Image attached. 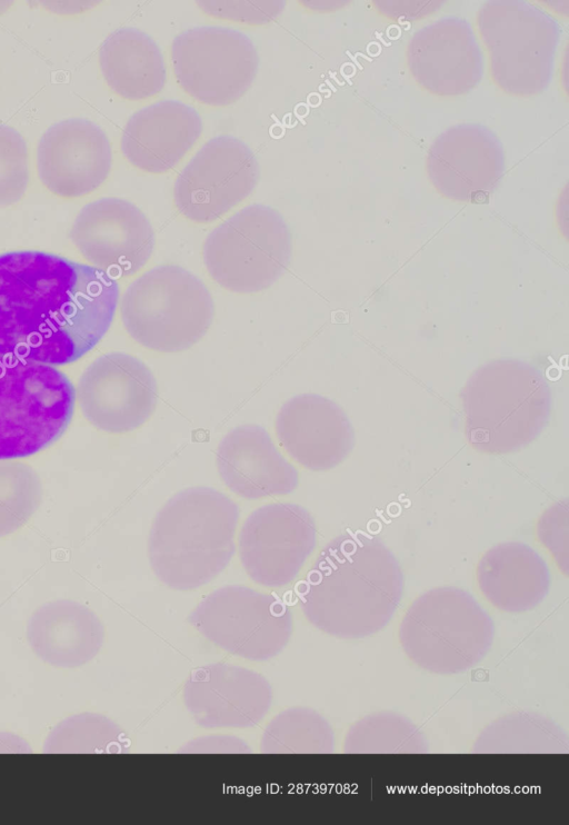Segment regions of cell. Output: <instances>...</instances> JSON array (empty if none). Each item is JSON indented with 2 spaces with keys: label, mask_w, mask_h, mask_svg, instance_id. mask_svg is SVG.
I'll use <instances>...</instances> for the list:
<instances>
[{
  "label": "cell",
  "mask_w": 569,
  "mask_h": 825,
  "mask_svg": "<svg viewBox=\"0 0 569 825\" xmlns=\"http://www.w3.org/2000/svg\"><path fill=\"white\" fill-rule=\"evenodd\" d=\"M188 622L224 652L254 662L269 660L288 645L292 614L279 597L242 585L208 594Z\"/></svg>",
  "instance_id": "cell-10"
},
{
  "label": "cell",
  "mask_w": 569,
  "mask_h": 825,
  "mask_svg": "<svg viewBox=\"0 0 569 825\" xmlns=\"http://www.w3.org/2000/svg\"><path fill=\"white\" fill-rule=\"evenodd\" d=\"M74 391L84 417L94 427L113 434L140 427L158 400L151 370L124 352L97 358L83 371Z\"/></svg>",
  "instance_id": "cell-14"
},
{
  "label": "cell",
  "mask_w": 569,
  "mask_h": 825,
  "mask_svg": "<svg viewBox=\"0 0 569 825\" xmlns=\"http://www.w3.org/2000/svg\"><path fill=\"white\" fill-rule=\"evenodd\" d=\"M541 543L553 554L559 567L568 573V500L555 504L538 523Z\"/></svg>",
  "instance_id": "cell-33"
},
{
  "label": "cell",
  "mask_w": 569,
  "mask_h": 825,
  "mask_svg": "<svg viewBox=\"0 0 569 825\" xmlns=\"http://www.w3.org/2000/svg\"><path fill=\"white\" fill-rule=\"evenodd\" d=\"M119 285L104 271L41 251L0 255V355L77 361L111 326Z\"/></svg>",
  "instance_id": "cell-1"
},
{
  "label": "cell",
  "mask_w": 569,
  "mask_h": 825,
  "mask_svg": "<svg viewBox=\"0 0 569 825\" xmlns=\"http://www.w3.org/2000/svg\"><path fill=\"white\" fill-rule=\"evenodd\" d=\"M477 23L497 86L516 96L537 95L548 87L560 36L551 16L523 1H489L480 8Z\"/></svg>",
  "instance_id": "cell-8"
},
{
  "label": "cell",
  "mask_w": 569,
  "mask_h": 825,
  "mask_svg": "<svg viewBox=\"0 0 569 825\" xmlns=\"http://www.w3.org/2000/svg\"><path fill=\"white\" fill-rule=\"evenodd\" d=\"M99 62L109 87L129 100L154 96L166 83L159 47L147 33L134 28L111 32L100 47Z\"/></svg>",
  "instance_id": "cell-25"
},
{
  "label": "cell",
  "mask_w": 569,
  "mask_h": 825,
  "mask_svg": "<svg viewBox=\"0 0 569 825\" xmlns=\"http://www.w3.org/2000/svg\"><path fill=\"white\" fill-rule=\"evenodd\" d=\"M182 699L200 727L249 728L258 725L269 712L272 687L254 670L211 663L190 673Z\"/></svg>",
  "instance_id": "cell-17"
},
{
  "label": "cell",
  "mask_w": 569,
  "mask_h": 825,
  "mask_svg": "<svg viewBox=\"0 0 569 825\" xmlns=\"http://www.w3.org/2000/svg\"><path fill=\"white\" fill-rule=\"evenodd\" d=\"M403 575L377 537L347 533L330 540L297 586L301 610L321 632L362 638L381 630L401 602Z\"/></svg>",
  "instance_id": "cell-2"
},
{
  "label": "cell",
  "mask_w": 569,
  "mask_h": 825,
  "mask_svg": "<svg viewBox=\"0 0 569 825\" xmlns=\"http://www.w3.org/2000/svg\"><path fill=\"white\" fill-rule=\"evenodd\" d=\"M419 728L405 716L380 713L355 723L348 730L347 753H420L426 751Z\"/></svg>",
  "instance_id": "cell-28"
},
{
  "label": "cell",
  "mask_w": 569,
  "mask_h": 825,
  "mask_svg": "<svg viewBox=\"0 0 569 825\" xmlns=\"http://www.w3.org/2000/svg\"><path fill=\"white\" fill-rule=\"evenodd\" d=\"M477 582L495 607L523 613L538 606L550 587L542 557L523 543L510 541L488 549L477 565Z\"/></svg>",
  "instance_id": "cell-24"
},
{
  "label": "cell",
  "mask_w": 569,
  "mask_h": 825,
  "mask_svg": "<svg viewBox=\"0 0 569 825\" xmlns=\"http://www.w3.org/2000/svg\"><path fill=\"white\" fill-rule=\"evenodd\" d=\"M120 312L128 334L146 348L176 352L208 331L213 301L206 285L174 265L152 268L124 291Z\"/></svg>",
  "instance_id": "cell-6"
},
{
  "label": "cell",
  "mask_w": 569,
  "mask_h": 825,
  "mask_svg": "<svg viewBox=\"0 0 569 825\" xmlns=\"http://www.w3.org/2000/svg\"><path fill=\"white\" fill-rule=\"evenodd\" d=\"M274 428L287 454L313 471L338 466L355 446V431L346 412L335 401L316 394L287 400Z\"/></svg>",
  "instance_id": "cell-20"
},
{
  "label": "cell",
  "mask_w": 569,
  "mask_h": 825,
  "mask_svg": "<svg viewBox=\"0 0 569 825\" xmlns=\"http://www.w3.org/2000/svg\"><path fill=\"white\" fill-rule=\"evenodd\" d=\"M207 13L224 19L251 24H261L273 20L281 13L283 1H198Z\"/></svg>",
  "instance_id": "cell-32"
},
{
  "label": "cell",
  "mask_w": 569,
  "mask_h": 825,
  "mask_svg": "<svg viewBox=\"0 0 569 825\" xmlns=\"http://www.w3.org/2000/svg\"><path fill=\"white\" fill-rule=\"evenodd\" d=\"M217 467L224 485L246 499L292 493L297 469L278 451L267 430L242 425L230 430L217 450Z\"/></svg>",
  "instance_id": "cell-21"
},
{
  "label": "cell",
  "mask_w": 569,
  "mask_h": 825,
  "mask_svg": "<svg viewBox=\"0 0 569 825\" xmlns=\"http://www.w3.org/2000/svg\"><path fill=\"white\" fill-rule=\"evenodd\" d=\"M237 504L209 487L173 495L157 513L149 533L151 568L171 589L191 590L216 578L234 554Z\"/></svg>",
  "instance_id": "cell-3"
},
{
  "label": "cell",
  "mask_w": 569,
  "mask_h": 825,
  "mask_svg": "<svg viewBox=\"0 0 569 825\" xmlns=\"http://www.w3.org/2000/svg\"><path fill=\"white\" fill-rule=\"evenodd\" d=\"M29 181L28 149L22 136L0 123V207L19 201Z\"/></svg>",
  "instance_id": "cell-31"
},
{
  "label": "cell",
  "mask_w": 569,
  "mask_h": 825,
  "mask_svg": "<svg viewBox=\"0 0 569 825\" xmlns=\"http://www.w3.org/2000/svg\"><path fill=\"white\" fill-rule=\"evenodd\" d=\"M27 637L43 662L64 668L80 667L100 652L104 628L87 606L58 599L37 608L30 617Z\"/></svg>",
  "instance_id": "cell-23"
},
{
  "label": "cell",
  "mask_w": 569,
  "mask_h": 825,
  "mask_svg": "<svg viewBox=\"0 0 569 825\" xmlns=\"http://www.w3.org/2000/svg\"><path fill=\"white\" fill-rule=\"evenodd\" d=\"M521 733L509 716L497 719L477 739V752L486 753H551L566 749L567 736L550 720L535 715L520 714Z\"/></svg>",
  "instance_id": "cell-27"
},
{
  "label": "cell",
  "mask_w": 569,
  "mask_h": 825,
  "mask_svg": "<svg viewBox=\"0 0 569 825\" xmlns=\"http://www.w3.org/2000/svg\"><path fill=\"white\" fill-rule=\"evenodd\" d=\"M316 544V524L307 509L274 503L248 516L239 535V556L254 583L279 588L297 577Z\"/></svg>",
  "instance_id": "cell-13"
},
{
  "label": "cell",
  "mask_w": 569,
  "mask_h": 825,
  "mask_svg": "<svg viewBox=\"0 0 569 825\" xmlns=\"http://www.w3.org/2000/svg\"><path fill=\"white\" fill-rule=\"evenodd\" d=\"M291 251V235L281 215L268 206L251 205L216 227L202 252L217 284L233 292L251 294L283 275Z\"/></svg>",
  "instance_id": "cell-9"
},
{
  "label": "cell",
  "mask_w": 569,
  "mask_h": 825,
  "mask_svg": "<svg viewBox=\"0 0 569 825\" xmlns=\"http://www.w3.org/2000/svg\"><path fill=\"white\" fill-rule=\"evenodd\" d=\"M503 170L505 156L498 137L476 123L447 129L435 139L427 156L433 187L457 201L485 200L498 186Z\"/></svg>",
  "instance_id": "cell-16"
},
{
  "label": "cell",
  "mask_w": 569,
  "mask_h": 825,
  "mask_svg": "<svg viewBox=\"0 0 569 825\" xmlns=\"http://www.w3.org/2000/svg\"><path fill=\"white\" fill-rule=\"evenodd\" d=\"M407 61L418 85L439 96L469 92L483 71L482 53L472 27L455 17L418 30L408 44Z\"/></svg>",
  "instance_id": "cell-19"
},
{
  "label": "cell",
  "mask_w": 569,
  "mask_h": 825,
  "mask_svg": "<svg viewBox=\"0 0 569 825\" xmlns=\"http://www.w3.org/2000/svg\"><path fill=\"white\" fill-rule=\"evenodd\" d=\"M491 617L468 592L430 589L413 600L400 627L407 656L425 670L456 674L479 664L493 640Z\"/></svg>",
  "instance_id": "cell-5"
},
{
  "label": "cell",
  "mask_w": 569,
  "mask_h": 825,
  "mask_svg": "<svg viewBox=\"0 0 569 825\" xmlns=\"http://www.w3.org/2000/svg\"><path fill=\"white\" fill-rule=\"evenodd\" d=\"M335 746L333 730L326 718L309 707H290L266 726L260 752L266 754H325Z\"/></svg>",
  "instance_id": "cell-26"
},
{
  "label": "cell",
  "mask_w": 569,
  "mask_h": 825,
  "mask_svg": "<svg viewBox=\"0 0 569 825\" xmlns=\"http://www.w3.org/2000/svg\"><path fill=\"white\" fill-rule=\"evenodd\" d=\"M180 87L198 101L226 106L250 88L259 64L257 50L244 33L204 26L180 32L171 46Z\"/></svg>",
  "instance_id": "cell-11"
},
{
  "label": "cell",
  "mask_w": 569,
  "mask_h": 825,
  "mask_svg": "<svg viewBox=\"0 0 569 825\" xmlns=\"http://www.w3.org/2000/svg\"><path fill=\"white\" fill-rule=\"evenodd\" d=\"M259 166L241 140L219 136L207 141L178 176L174 202L196 222L213 221L254 189Z\"/></svg>",
  "instance_id": "cell-12"
},
{
  "label": "cell",
  "mask_w": 569,
  "mask_h": 825,
  "mask_svg": "<svg viewBox=\"0 0 569 825\" xmlns=\"http://www.w3.org/2000/svg\"><path fill=\"white\" fill-rule=\"evenodd\" d=\"M76 391L53 366L0 355V460L31 456L62 436Z\"/></svg>",
  "instance_id": "cell-7"
},
{
  "label": "cell",
  "mask_w": 569,
  "mask_h": 825,
  "mask_svg": "<svg viewBox=\"0 0 569 825\" xmlns=\"http://www.w3.org/2000/svg\"><path fill=\"white\" fill-rule=\"evenodd\" d=\"M187 754H244L251 753L246 740L231 735H210L189 740L180 749Z\"/></svg>",
  "instance_id": "cell-34"
},
{
  "label": "cell",
  "mask_w": 569,
  "mask_h": 825,
  "mask_svg": "<svg viewBox=\"0 0 569 825\" xmlns=\"http://www.w3.org/2000/svg\"><path fill=\"white\" fill-rule=\"evenodd\" d=\"M465 431L478 451H518L539 437L551 414V390L543 374L517 359L477 368L460 391Z\"/></svg>",
  "instance_id": "cell-4"
},
{
  "label": "cell",
  "mask_w": 569,
  "mask_h": 825,
  "mask_svg": "<svg viewBox=\"0 0 569 825\" xmlns=\"http://www.w3.org/2000/svg\"><path fill=\"white\" fill-rule=\"evenodd\" d=\"M41 499V479L31 466L14 460L0 461V537L22 527Z\"/></svg>",
  "instance_id": "cell-30"
},
{
  "label": "cell",
  "mask_w": 569,
  "mask_h": 825,
  "mask_svg": "<svg viewBox=\"0 0 569 825\" xmlns=\"http://www.w3.org/2000/svg\"><path fill=\"white\" fill-rule=\"evenodd\" d=\"M124 732L99 714H79L61 722L48 736L44 753L113 754L128 748Z\"/></svg>",
  "instance_id": "cell-29"
},
{
  "label": "cell",
  "mask_w": 569,
  "mask_h": 825,
  "mask_svg": "<svg viewBox=\"0 0 569 825\" xmlns=\"http://www.w3.org/2000/svg\"><path fill=\"white\" fill-rule=\"evenodd\" d=\"M70 238L93 267L110 277H128L149 260L153 229L144 213L120 198H101L86 205L76 217Z\"/></svg>",
  "instance_id": "cell-15"
},
{
  "label": "cell",
  "mask_w": 569,
  "mask_h": 825,
  "mask_svg": "<svg viewBox=\"0 0 569 825\" xmlns=\"http://www.w3.org/2000/svg\"><path fill=\"white\" fill-rule=\"evenodd\" d=\"M198 112L176 100H163L134 112L124 126L121 149L136 167L153 173L173 168L199 138Z\"/></svg>",
  "instance_id": "cell-22"
},
{
  "label": "cell",
  "mask_w": 569,
  "mask_h": 825,
  "mask_svg": "<svg viewBox=\"0 0 569 825\" xmlns=\"http://www.w3.org/2000/svg\"><path fill=\"white\" fill-rule=\"evenodd\" d=\"M112 153L103 130L87 119L52 125L37 149L41 182L54 195L76 198L97 189L108 177Z\"/></svg>",
  "instance_id": "cell-18"
}]
</instances>
